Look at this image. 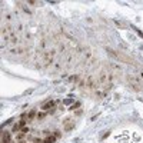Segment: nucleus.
<instances>
[{
    "label": "nucleus",
    "mask_w": 143,
    "mask_h": 143,
    "mask_svg": "<svg viewBox=\"0 0 143 143\" xmlns=\"http://www.w3.org/2000/svg\"><path fill=\"white\" fill-rule=\"evenodd\" d=\"M77 84H79V87H84V86H86V79H82V77H80L79 82H77Z\"/></svg>",
    "instance_id": "nucleus-16"
},
{
    "label": "nucleus",
    "mask_w": 143,
    "mask_h": 143,
    "mask_svg": "<svg viewBox=\"0 0 143 143\" xmlns=\"http://www.w3.org/2000/svg\"><path fill=\"white\" fill-rule=\"evenodd\" d=\"M57 50H59L60 53H63L64 50H66V45H63V43H59V47H57Z\"/></svg>",
    "instance_id": "nucleus-18"
},
{
    "label": "nucleus",
    "mask_w": 143,
    "mask_h": 143,
    "mask_svg": "<svg viewBox=\"0 0 143 143\" xmlns=\"http://www.w3.org/2000/svg\"><path fill=\"white\" fill-rule=\"evenodd\" d=\"M57 103H60V102H59V100H47V102L42 103V110H43V112L52 110V109H54V107H56V105H57Z\"/></svg>",
    "instance_id": "nucleus-3"
},
{
    "label": "nucleus",
    "mask_w": 143,
    "mask_h": 143,
    "mask_svg": "<svg viewBox=\"0 0 143 143\" xmlns=\"http://www.w3.org/2000/svg\"><path fill=\"white\" fill-rule=\"evenodd\" d=\"M29 130H30V127H29V126H24L23 129H22V133H24V135H27V133H29Z\"/></svg>",
    "instance_id": "nucleus-20"
},
{
    "label": "nucleus",
    "mask_w": 143,
    "mask_h": 143,
    "mask_svg": "<svg viewBox=\"0 0 143 143\" xmlns=\"http://www.w3.org/2000/svg\"><path fill=\"white\" fill-rule=\"evenodd\" d=\"M97 83L106 87V84H107V72H106L105 69H102V70H100V73H99V80H97Z\"/></svg>",
    "instance_id": "nucleus-5"
},
{
    "label": "nucleus",
    "mask_w": 143,
    "mask_h": 143,
    "mask_svg": "<svg viewBox=\"0 0 143 143\" xmlns=\"http://www.w3.org/2000/svg\"><path fill=\"white\" fill-rule=\"evenodd\" d=\"M53 136H54L56 139H60V137H62V133H60L59 130H54V132H53Z\"/></svg>",
    "instance_id": "nucleus-19"
},
{
    "label": "nucleus",
    "mask_w": 143,
    "mask_h": 143,
    "mask_svg": "<svg viewBox=\"0 0 143 143\" xmlns=\"http://www.w3.org/2000/svg\"><path fill=\"white\" fill-rule=\"evenodd\" d=\"M97 86H99V83H97V80L93 79V76H89L87 79H86V87L87 89H90V90H97Z\"/></svg>",
    "instance_id": "nucleus-4"
},
{
    "label": "nucleus",
    "mask_w": 143,
    "mask_h": 143,
    "mask_svg": "<svg viewBox=\"0 0 143 143\" xmlns=\"http://www.w3.org/2000/svg\"><path fill=\"white\" fill-rule=\"evenodd\" d=\"M72 103H75V102H73L72 99H64V100H63V105H66V106H69V107L72 106Z\"/></svg>",
    "instance_id": "nucleus-15"
},
{
    "label": "nucleus",
    "mask_w": 143,
    "mask_h": 143,
    "mask_svg": "<svg viewBox=\"0 0 143 143\" xmlns=\"http://www.w3.org/2000/svg\"><path fill=\"white\" fill-rule=\"evenodd\" d=\"M45 47H46V40L42 39V40H40V49H45Z\"/></svg>",
    "instance_id": "nucleus-21"
},
{
    "label": "nucleus",
    "mask_w": 143,
    "mask_h": 143,
    "mask_svg": "<svg viewBox=\"0 0 143 143\" xmlns=\"http://www.w3.org/2000/svg\"><path fill=\"white\" fill-rule=\"evenodd\" d=\"M36 114H37V112L34 110H30L29 113H26V122H32L33 119H36Z\"/></svg>",
    "instance_id": "nucleus-9"
},
{
    "label": "nucleus",
    "mask_w": 143,
    "mask_h": 143,
    "mask_svg": "<svg viewBox=\"0 0 143 143\" xmlns=\"http://www.w3.org/2000/svg\"><path fill=\"white\" fill-rule=\"evenodd\" d=\"M142 102H143V99H142Z\"/></svg>",
    "instance_id": "nucleus-23"
},
{
    "label": "nucleus",
    "mask_w": 143,
    "mask_h": 143,
    "mask_svg": "<svg viewBox=\"0 0 143 143\" xmlns=\"http://www.w3.org/2000/svg\"><path fill=\"white\" fill-rule=\"evenodd\" d=\"M79 79L80 77L77 75H73V76H69V77H67V82H69V83H75L76 80H79Z\"/></svg>",
    "instance_id": "nucleus-14"
},
{
    "label": "nucleus",
    "mask_w": 143,
    "mask_h": 143,
    "mask_svg": "<svg viewBox=\"0 0 143 143\" xmlns=\"http://www.w3.org/2000/svg\"><path fill=\"white\" fill-rule=\"evenodd\" d=\"M9 42L12 43V45H15L16 46L17 43H19V39H17V34L15 32H12L10 33V36H9Z\"/></svg>",
    "instance_id": "nucleus-10"
},
{
    "label": "nucleus",
    "mask_w": 143,
    "mask_h": 143,
    "mask_svg": "<svg viewBox=\"0 0 143 143\" xmlns=\"http://www.w3.org/2000/svg\"><path fill=\"white\" fill-rule=\"evenodd\" d=\"M79 106H80V102H75V103H73V105H72L69 109H70V110H75V109H77Z\"/></svg>",
    "instance_id": "nucleus-17"
},
{
    "label": "nucleus",
    "mask_w": 143,
    "mask_h": 143,
    "mask_svg": "<svg viewBox=\"0 0 143 143\" xmlns=\"http://www.w3.org/2000/svg\"><path fill=\"white\" fill-rule=\"evenodd\" d=\"M110 67H112V73H116V75H122V66L116 63H110Z\"/></svg>",
    "instance_id": "nucleus-8"
},
{
    "label": "nucleus",
    "mask_w": 143,
    "mask_h": 143,
    "mask_svg": "<svg viewBox=\"0 0 143 143\" xmlns=\"http://www.w3.org/2000/svg\"><path fill=\"white\" fill-rule=\"evenodd\" d=\"M56 53H57V50L56 49H50V50H47V52H45L43 53V67L46 69V67H49L50 64L54 62V56H56Z\"/></svg>",
    "instance_id": "nucleus-2"
},
{
    "label": "nucleus",
    "mask_w": 143,
    "mask_h": 143,
    "mask_svg": "<svg viewBox=\"0 0 143 143\" xmlns=\"http://www.w3.org/2000/svg\"><path fill=\"white\" fill-rule=\"evenodd\" d=\"M1 143H12V132H4L1 135Z\"/></svg>",
    "instance_id": "nucleus-7"
},
{
    "label": "nucleus",
    "mask_w": 143,
    "mask_h": 143,
    "mask_svg": "<svg viewBox=\"0 0 143 143\" xmlns=\"http://www.w3.org/2000/svg\"><path fill=\"white\" fill-rule=\"evenodd\" d=\"M127 83H129V86H130V87H132L135 92H140V90H142L143 80L140 79V77L129 75V76H127Z\"/></svg>",
    "instance_id": "nucleus-1"
},
{
    "label": "nucleus",
    "mask_w": 143,
    "mask_h": 143,
    "mask_svg": "<svg viewBox=\"0 0 143 143\" xmlns=\"http://www.w3.org/2000/svg\"><path fill=\"white\" fill-rule=\"evenodd\" d=\"M12 143H13V142H12Z\"/></svg>",
    "instance_id": "nucleus-24"
},
{
    "label": "nucleus",
    "mask_w": 143,
    "mask_h": 143,
    "mask_svg": "<svg viewBox=\"0 0 143 143\" xmlns=\"http://www.w3.org/2000/svg\"><path fill=\"white\" fill-rule=\"evenodd\" d=\"M56 140H57V139H56L53 135H49L46 139H43V143H56Z\"/></svg>",
    "instance_id": "nucleus-12"
},
{
    "label": "nucleus",
    "mask_w": 143,
    "mask_h": 143,
    "mask_svg": "<svg viewBox=\"0 0 143 143\" xmlns=\"http://www.w3.org/2000/svg\"><path fill=\"white\" fill-rule=\"evenodd\" d=\"M95 96L97 97V99H103V97H106L107 96V92H103V90H95Z\"/></svg>",
    "instance_id": "nucleus-11"
},
{
    "label": "nucleus",
    "mask_w": 143,
    "mask_h": 143,
    "mask_svg": "<svg viewBox=\"0 0 143 143\" xmlns=\"http://www.w3.org/2000/svg\"><path fill=\"white\" fill-rule=\"evenodd\" d=\"M46 116H47V112H39L37 114H36V119L37 120H43V119H46Z\"/></svg>",
    "instance_id": "nucleus-13"
},
{
    "label": "nucleus",
    "mask_w": 143,
    "mask_h": 143,
    "mask_svg": "<svg viewBox=\"0 0 143 143\" xmlns=\"http://www.w3.org/2000/svg\"><path fill=\"white\" fill-rule=\"evenodd\" d=\"M135 30H136V33H137V34H139V36H140V37L143 39V32H142V30H139L137 27H135Z\"/></svg>",
    "instance_id": "nucleus-22"
},
{
    "label": "nucleus",
    "mask_w": 143,
    "mask_h": 143,
    "mask_svg": "<svg viewBox=\"0 0 143 143\" xmlns=\"http://www.w3.org/2000/svg\"><path fill=\"white\" fill-rule=\"evenodd\" d=\"M63 129L64 132H70V130H73L75 129V120L73 119H64L63 120Z\"/></svg>",
    "instance_id": "nucleus-6"
}]
</instances>
